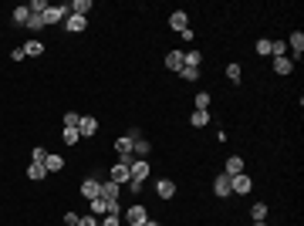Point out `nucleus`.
I'll return each instance as SVG.
<instances>
[{
    "instance_id": "1",
    "label": "nucleus",
    "mask_w": 304,
    "mask_h": 226,
    "mask_svg": "<svg viewBox=\"0 0 304 226\" xmlns=\"http://www.w3.org/2000/svg\"><path fill=\"white\" fill-rule=\"evenodd\" d=\"M125 220H129V226H146V220H149V213H146V206H139V203H132V206L122 213Z\"/></svg>"
},
{
    "instance_id": "2",
    "label": "nucleus",
    "mask_w": 304,
    "mask_h": 226,
    "mask_svg": "<svg viewBox=\"0 0 304 226\" xmlns=\"http://www.w3.org/2000/svg\"><path fill=\"white\" fill-rule=\"evenodd\" d=\"M108 179H112L115 186H129V179H132V172H129V166H125V162H115L112 169H108Z\"/></svg>"
},
{
    "instance_id": "3",
    "label": "nucleus",
    "mask_w": 304,
    "mask_h": 226,
    "mask_svg": "<svg viewBox=\"0 0 304 226\" xmlns=\"http://www.w3.org/2000/svg\"><path fill=\"white\" fill-rule=\"evenodd\" d=\"M129 172H132V179H129V182H146V179H149V162H146V159H132V166H129Z\"/></svg>"
},
{
    "instance_id": "4",
    "label": "nucleus",
    "mask_w": 304,
    "mask_h": 226,
    "mask_svg": "<svg viewBox=\"0 0 304 226\" xmlns=\"http://www.w3.org/2000/svg\"><path fill=\"white\" fill-rule=\"evenodd\" d=\"M68 14H71V10H68V3H64V7H51V3H48V10H44V24H48V27H54V24H61Z\"/></svg>"
},
{
    "instance_id": "5",
    "label": "nucleus",
    "mask_w": 304,
    "mask_h": 226,
    "mask_svg": "<svg viewBox=\"0 0 304 226\" xmlns=\"http://www.w3.org/2000/svg\"><path fill=\"white\" fill-rule=\"evenodd\" d=\"M250 189H253V182H250V176H230V192H237V196H247Z\"/></svg>"
},
{
    "instance_id": "6",
    "label": "nucleus",
    "mask_w": 304,
    "mask_h": 226,
    "mask_svg": "<svg viewBox=\"0 0 304 226\" xmlns=\"http://www.w3.org/2000/svg\"><path fill=\"white\" fill-rule=\"evenodd\" d=\"M98 192H101V179H98V176H88V179L81 182V196L92 203V199H98Z\"/></svg>"
},
{
    "instance_id": "7",
    "label": "nucleus",
    "mask_w": 304,
    "mask_h": 226,
    "mask_svg": "<svg viewBox=\"0 0 304 226\" xmlns=\"http://www.w3.org/2000/svg\"><path fill=\"white\" fill-rule=\"evenodd\" d=\"M287 47H291V61L298 64V61H301V51H304V34H301V31H294V34H291Z\"/></svg>"
},
{
    "instance_id": "8",
    "label": "nucleus",
    "mask_w": 304,
    "mask_h": 226,
    "mask_svg": "<svg viewBox=\"0 0 304 226\" xmlns=\"http://www.w3.org/2000/svg\"><path fill=\"white\" fill-rule=\"evenodd\" d=\"M95 132H98V118H92V115H81V125H78V135H81V138H92Z\"/></svg>"
},
{
    "instance_id": "9",
    "label": "nucleus",
    "mask_w": 304,
    "mask_h": 226,
    "mask_svg": "<svg viewBox=\"0 0 304 226\" xmlns=\"http://www.w3.org/2000/svg\"><path fill=\"white\" fill-rule=\"evenodd\" d=\"M213 192H216V196H233V192H230V176H227V172H216V179H213Z\"/></svg>"
},
{
    "instance_id": "10",
    "label": "nucleus",
    "mask_w": 304,
    "mask_h": 226,
    "mask_svg": "<svg viewBox=\"0 0 304 226\" xmlns=\"http://www.w3.org/2000/svg\"><path fill=\"white\" fill-rule=\"evenodd\" d=\"M118 192H122V186H115L112 179H105V182H101V192H98V196H101V199H108V203H118Z\"/></svg>"
},
{
    "instance_id": "11",
    "label": "nucleus",
    "mask_w": 304,
    "mask_h": 226,
    "mask_svg": "<svg viewBox=\"0 0 304 226\" xmlns=\"http://www.w3.org/2000/svg\"><path fill=\"white\" fill-rule=\"evenodd\" d=\"M155 192H159V199H172V196H176V182H172V179H159V182H155Z\"/></svg>"
},
{
    "instance_id": "12",
    "label": "nucleus",
    "mask_w": 304,
    "mask_h": 226,
    "mask_svg": "<svg viewBox=\"0 0 304 226\" xmlns=\"http://www.w3.org/2000/svg\"><path fill=\"white\" fill-rule=\"evenodd\" d=\"M64 27H68L71 34H78V31H85V27H88V17H78V14H68V17H64Z\"/></svg>"
},
{
    "instance_id": "13",
    "label": "nucleus",
    "mask_w": 304,
    "mask_h": 226,
    "mask_svg": "<svg viewBox=\"0 0 304 226\" xmlns=\"http://www.w3.org/2000/svg\"><path fill=\"white\" fill-rule=\"evenodd\" d=\"M169 27H172V31H179V34H183V31L190 27V17H186V10H176V14L169 17Z\"/></svg>"
},
{
    "instance_id": "14",
    "label": "nucleus",
    "mask_w": 304,
    "mask_h": 226,
    "mask_svg": "<svg viewBox=\"0 0 304 226\" xmlns=\"http://www.w3.org/2000/svg\"><path fill=\"white\" fill-rule=\"evenodd\" d=\"M274 71H277V75H291V71H294V61H291L287 54L274 57Z\"/></svg>"
},
{
    "instance_id": "15",
    "label": "nucleus",
    "mask_w": 304,
    "mask_h": 226,
    "mask_svg": "<svg viewBox=\"0 0 304 226\" xmlns=\"http://www.w3.org/2000/svg\"><path fill=\"white\" fill-rule=\"evenodd\" d=\"M24 54H27V57H41V54H44V44H41L38 38H31L27 44H24Z\"/></svg>"
},
{
    "instance_id": "16",
    "label": "nucleus",
    "mask_w": 304,
    "mask_h": 226,
    "mask_svg": "<svg viewBox=\"0 0 304 226\" xmlns=\"http://www.w3.org/2000/svg\"><path fill=\"white\" fill-rule=\"evenodd\" d=\"M166 68L169 71H183V51H169L166 54Z\"/></svg>"
},
{
    "instance_id": "17",
    "label": "nucleus",
    "mask_w": 304,
    "mask_h": 226,
    "mask_svg": "<svg viewBox=\"0 0 304 226\" xmlns=\"http://www.w3.org/2000/svg\"><path fill=\"white\" fill-rule=\"evenodd\" d=\"M44 176H48V169H44L41 162H31V166H27V179H31V182H41Z\"/></svg>"
},
{
    "instance_id": "18",
    "label": "nucleus",
    "mask_w": 304,
    "mask_h": 226,
    "mask_svg": "<svg viewBox=\"0 0 304 226\" xmlns=\"http://www.w3.org/2000/svg\"><path fill=\"white\" fill-rule=\"evenodd\" d=\"M149 152H152V145L146 142V138H135V142H132V159H135V155H139V159H146Z\"/></svg>"
},
{
    "instance_id": "19",
    "label": "nucleus",
    "mask_w": 304,
    "mask_h": 226,
    "mask_svg": "<svg viewBox=\"0 0 304 226\" xmlns=\"http://www.w3.org/2000/svg\"><path fill=\"white\" fill-rule=\"evenodd\" d=\"M44 169H48V172L64 169V159H61V155H54V152H48V159H44Z\"/></svg>"
},
{
    "instance_id": "20",
    "label": "nucleus",
    "mask_w": 304,
    "mask_h": 226,
    "mask_svg": "<svg viewBox=\"0 0 304 226\" xmlns=\"http://www.w3.org/2000/svg\"><path fill=\"white\" fill-rule=\"evenodd\" d=\"M44 27H48V24H44V14H31V17H27V31H31V34H38Z\"/></svg>"
},
{
    "instance_id": "21",
    "label": "nucleus",
    "mask_w": 304,
    "mask_h": 226,
    "mask_svg": "<svg viewBox=\"0 0 304 226\" xmlns=\"http://www.w3.org/2000/svg\"><path fill=\"white\" fill-rule=\"evenodd\" d=\"M244 172V159L240 155H230L227 159V176H240Z\"/></svg>"
},
{
    "instance_id": "22",
    "label": "nucleus",
    "mask_w": 304,
    "mask_h": 226,
    "mask_svg": "<svg viewBox=\"0 0 304 226\" xmlns=\"http://www.w3.org/2000/svg\"><path fill=\"white\" fill-rule=\"evenodd\" d=\"M193 129H203V125H209V112H203V108H196V112L190 115Z\"/></svg>"
},
{
    "instance_id": "23",
    "label": "nucleus",
    "mask_w": 304,
    "mask_h": 226,
    "mask_svg": "<svg viewBox=\"0 0 304 226\" xmlns=\"http://www.w3.org/2000/svg\"><path fill=\"white\" fill-rule=\"evenodd\" d=\"M108 206H112V203H108V199H101V196H98V199H92V216H105V213H108Z\"/></svg>"
},
{
    "instance_id": "24",
    "label": "nucleus",
    "mask_w": 304,
    "mask_h": 226,
    "mask_svg": "<svg viewBox=\"0 0 304 226\" xmlns=\"http://www.w3.org/2000/svg\"><path fill=\"white\" fill-rule=\"evenodd\" d=\"M27 17H31V10H27V3H20L17 10H14V24H17V27H24V24H27Z\"/></svg>"
},
{
    "instance_id": "25",
    "label": "nucleus",
    "mask_w": 304,
    "mask_h": 226,
    "mask_svg": "<svg viewBox=\"0 0 304 226\" xmlns=\"http://www.w3.org/2000/svg\"><path fill=\"white\" fill-rule=\"evenodd\" d=\"M200 61H203L200 51H186V54H183V64H186V68H200Z\"/></svg>"
},
{
    "instance_id": "26",
    "label": "nucleus",
    "mask_w": 304,
    "mask_h": 226,
    "mask_svg": "<svg viewBox=\"0 0 304 226\" xmlns=\"http://www.w3.org/2000/svg\"><path fill=\"white\" fill-rule=\"evenodd\" d=\"M61 122H64V129H78V125H81V115H78V112H64Z\"/></svg>"
},
{
    "instance_id": "27",
    "label": "nucleus",
    "mask_w": 304,
    "mask_h": 226,
    "mask_svg": "<svg viewBox=\"0 0 304 226\" xmlns=\"http://www.w3.org/2000/svg\"><path fill=\"white\" fill-rule=\"evenodd\" d=\"M227 78L233 81V85H240V78H244V71H240V64H227Z\"/></svg>"
},
{
    "instance_id": "28",
    "label": "nucleus",
    "mask_w": 304,
    "mask_h": 226,
    "mask_svg": "<svg viewBox=\"0 0 304 226\" xmlns=\"http://www.w3.org/2000/svg\"><path fill=\"white\" fill-rule=\"evenodd\" d=\"M250 216H253V223H257V220H267V206H264V203H253Z\"/></svg>"
},
{
    "instance_id": "29",
    "label": "nucleus",
    "mask_w": 304,
    "mask_h": 226,
    "mask_svg": "<svg viewBox=\"0 0 304 226\" xmlns=\"http://www.w3.org/2000/svg\"><path fill=\"white\" fill-rule=\"evenodd\" d=\"M27 10H31V14H44V10H48V0H31Z\"/></svg>"
},
{
    "instance_id": "30",
    "label": "nucleus",
    "mask_w": 304,
    "mask_h": 226,
    "mask_svg": "<svg viewBox=\"0 0 304 226\" xmlns=\"http://www.w3.org/2000/svg\"><path fill=\"white\" fill-rule=\"evenodd\" d=\"M118 220H122V216H115V213H105V216H101V223H98V226H122Z\"/></svg>"
},
{
    "instance_id": "31",
    "label": "nucleus",
    "mask_w": 304,
    "mask_h": 226,
    "mask_svg": "<svg viewBox=\"0 0 304 226\" xmlns=\"http://www.w3.org/2000/svg\"><path fill=\"white\" fill-rule=\"evenodd\" d=\"M64 142H68V145H75V142H81V135H78V129H64Z\"/></svg>"
},
{
    "instance_id": "32",
    "label": "nucleus",
    "mask_w": 304,
    "mask_h": 226,
    "mask_svg": "<svg viewBox=\"0 0 304 226\" xmlns=\"http://www.w3.org/2000/svg\"><path fill=\"white\" fill-rule=\"evenodd\" d=\"M179 75L186 78V81H196V78H200V68H186V64H183V71H179Z\"/></svg>"
},
{
    "instance_id": "33",
    "label": "nucleus",
    "mask_w": 304,
    "mask_h": 226,
    "mask_svg": "<svg viewBox=\"0 0 304 226\" xmlns=\"http://www.w3.org/2000/svg\"><path fill=\"white\" fill-rule=\"evenodd\" d=\"M196 108H203V112L209 108V94H206V91H200V94H196Z\"/></svg>"
},
{
    "instance_id": "34",
    "label": "nucleus",
    "mask_w": 304,
    "mask_h": 226,
    "mask_svg": "<svg viewBox=\"0 0 304 226\" xmlns=\"http://www.w3.org/2000/svg\"><path fill=\"white\" fill-rule=\"evenodd\" d=\"M257 54H270V41H267V38H260V41H257Z\"/></svg>"
},
{
    "instance_id": "35",
    "label": "nucleus",
    "mask_w": 304,
    "mask_h": 226,
    "mask_svg": "<svg viewBox=\"0 0 304 226\" xmlns=\"http://www.w3.org/2000/svg\"><path fill=\"white\" fill-rule=\"evenodd\" d=\"M78 226H98V216H92V213H88V216H78Z\"/></svg>"
},
{
    "instance_id": "36",
    "label": "nucleus",
    "mask_w": 304,
    "mask_h": 226,
    "mask_svg": "<svg viewBox=\"0 0 304 226\" xmlns=\"http://www.w3.org/2000/svg\"><path fill=\"white\" fill-rule=\"evenodd\" d=\"M44 159H48V152H44V149H34V155H31V162H41V166H44Z\"/></svg>"
},
{
    "instance_id": "37",
    "label": "nucleus",
    "mask_w": 304,
    "mask_h": 226,
    "mask_svg": "<svg viewBox=\"0 0 304 226\" xmlns=\"http://www.w3.org/2000/svg\"><path fill=\"white\" fill-rule=\"evenodd\" d=\"M64 223H68V226H78V213H64Z\"/></svg>"
},
{
    "instance_id": "38",
    "label": "nucleus",
    "mask_w": 304,
    "mask_h": 226,
    "mask_svg": "<svg viewBox=\"0 0 304 226\" xmlns=\"http://www.w3.org/2000/svg\"><path fill=\"white\" fill-rule=\"evenodd\" d=\"M10 57H14V61H24L27 54H24V47H14V51H10Z\"/></svg>"
},
{
    "instance_id": "39",
    "label": "nucleus",
    "mask_w": 304,
    "mask_h": 226,
    "mask_svg": "<svg viewBox=\"0 0 304 226\" xmlns=\"http://www.w3.org/2000/svg\"><path fill=\"white\" fill-rule=\"evenodd\" d=\"M253 226H267V220H257V223H253Z\"/></svg>"
},
{
    "instance_id": "40",
    "label": "nucleus",
    "mask_w": 304,
    "mask_h": 226,
    "mask_svg": "<svg viewBox=\"0 0 304 226\" xmlns=\"http://www.w3.org/2000/svg\"><path fill=\"white\" fill-rule=\"evenodd\" d=\"M146 226H159V223H155V220H146Z\"/></svg>"
}]
</instances>
